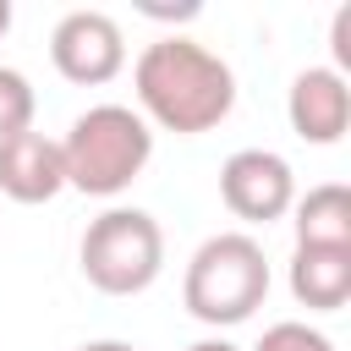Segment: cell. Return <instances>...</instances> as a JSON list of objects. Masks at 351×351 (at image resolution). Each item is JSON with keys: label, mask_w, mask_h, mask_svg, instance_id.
I'll return each mask as SVG.
<instances>
[{"label": "cell", "mask_w": 351, "mask_h": 351, "mask_svg": "<svg viewBox=\"0 0 351 351\" xmlns=\"http://www.w3.org/2000/svg\"><path fill=\"white\" fill-rule=\"evenodd\" d=\"M154 159V132L132 104H93L71 121V132L60 137V170L66 186L88 192V197H115L126 192L143 165Z\"/></svg>", "instance_id": "cell-2"}, {"label": "cell", "mask_w": 351, "mask_h": 351, "mask_svg": "<svg viewBox=\"0 0 351 351\" xmlns=\"http://www.w3.org/2000/svg\"><path fill=\"white\" fill-rule=\"evenodd\" d=\"M252 351H335V340H329L324 329H313V324L285 318V324H269L263 340H258Z\"/></svg>", "instance_id": "cell-12"}, {"label": "cell", "mask_w": 351, "mask_h": 351, "mask_svg": "<svg viewBox=\"0 0 351 351\" xmlns=\"http://www.w3.org/2000/svg\"><path fill=\"white\" fill-rule=\"evenodd\" d=\"M33 82L16 71V66H0V143L16 137V132H33Z\"/></svg>", "instance_id": "cell-11"}, {"label": "cell", "mask_w": 351, "mask_h": 351, "mask_svg": "<svg viewBox=\"0 0 351 351\" xmlns=\"http://www.w3.org/2000/svg\"><path fill=\"white\" fill-rule=\"evenodd\" d=\"M219 197L236 219L247 225H269L285 219L296 203V170L274 154V148H236L219 165Z\"/></svg>", "instance_id": "cell-6"}, {"label": "cell", "mask_w": 351, "mask_h": 351, "mask_svg": "<svg viewBox=\"0 0 351 351\" xmlns=\"http://www.w3.org/2000/svg\"><path fill=\"white\" fill-rule=\"evenodd\" d=\"M82 274L104 296H137L165 269V230L148 208H104L82 230Z\"/></svg>", "instance_id": "cell-4"}, {"label": "cell", "mask_w": 351, "mask_h": 351, "mask_svg": "<svg viewBox=\"0 0 351 351\" xmlns=\"http://www.w3.org/2000/svg\"><path fill=\"white\" fill-rule=\"evenodd\" d=\"M77 351H137L132 340H88V346H77Z\"/></svg>", "instance_id": "cell-15"}, {"label": "cell", "mask_w": 351, "mask_h": 351, "mask_svg": "<svg viewBox=\"0 0 351 351\" xmlns=\"http://www.w3.org/2000/svg\"><path fill=\"white\" fill-rule=\"evenodd\" d=\"M291 225H296V247H351V192L340 181L307 186L291 203Z\"/></svg>", "instance_id": "cell-10"}, {"label": "cell", "mask_w": 351, "mask_h": 351, "mask_svg": "<svg viewBox=\"0 0 351 351\" xmlns=\"http://www.w3.org/2000/svg\"><path fill=\"white\" fill-rule=\"evenodd\" d=\"M11 33V0H0V38Z\"/></svg>", "instance_id": "cell-16"}, {"label": "cell", "mask_w": 351, "mask_h": 351, "mask_svg": "<svg viewBox=\"0 0 351 351\" xmlns=\"http://www.w3.org/2000/svg\"><path fill=\"white\" fill-rule=\"evenodd\" d=\"M329 38H335V71H340V66H351V5H340V11H335Z\"/></svg>", "instance_id": "cell-13"}, {"label": "cell", "mask_w": 351, "mask_h": 351, "mask_svg": "<svg viewBox=\"0 0 351 351\" xmlns=\"http://www.w3.org/2000/svg\"><path fill=\"white\" fill-rule=\"evenodd\" d=\"M285 115H291V132L302 143H340L346 126H351V88H346V71L335 66H307L296 71L291 82V99H285Z\"/></svg>", "instance_id": "cell-7"}, {"label": "cell", "mask_w": 351, "mask_h": 351, "mask_svg": "<svg viewBox=\"0 0 351 351\" xmlns=\"http://www.w3.org/2000/svg\"><path fill=\"white\" fill-rule=\"evenodd\" d=\"M291 296L313 313H335L351 302V247H296L291 252Z\"/></svg>", "instance_id": "cell-9"}, {"label": "cell", "mask_w": 351, "mask_h": 351, "mask_svg": "<svg viewBox=\"0 0 351 351\" xmlns=\"http://www.w3.org/2000/svg\"><path fill=\"white\" fill-rule=\"evenodd\" d=\"M49 60H55V71L66 82L99 88V82L121 77V66H126V33H121V22L110 11H93V5L66 11L55 22V33H49Z\"/></svg>", "instance_id": "cell-5"}, {"label": "cell", "mask_w": 351, "mask_h": 351, "mask_svg": "<svg viewBox=\"0 0 351 351\" xmlns=\"http://www.w3.org/2000/svg\"><path fill=\"white\" fill-rule=\"evenodd\" d=\"M55 192H66V170H60V143L44 132H16L0 143V197L11 203H49Z\"/></svg>", "instance_id": "cell-8"}, {"label": "cell", "mask_w": 351, "mask_h": 351, "mask_svg": "<svg viewBox=\"0 0 351 351\" xmlns=\"http://www.w3.org/2000/svg\"><path fill=\"white\" fill-rule=\"evenodd\" d=\"M269 296V258L263 247L247 236V230H219L208 236L192 263H186V280H181V302L197 324L208 329H230V324H247Z\"/></svg>", "instance_id": "cell-3"}, {"label": "cell", "mask_w": 351, "mask_h": 351, "mask_svg": "<svg viewBox=\"0 0 351 351\" xmlns=\"http://www.w3.org/2000/svg\"><path fill=\"white\" fill-rule=\"evenodd\" d=\"M186 351H241V346H230L225 335H203V340H192Z\"/></svg>", "instance_id": "cell-14"}, {"label": "cell", "mask_w": 351, "mask_h": 351, "mask_svg": "<svg viewBox=\"0 0 351 351\" xmlns=\"http://www.w3.org/2000/svg\"><path fill=\"white\" fill-rule=\"evenodd\" d=\"M132 88H137V115L176 132V137H197L214 132L230 110H236V71L203 49L197 38H154L137 66H132Z\"/></svg>", "instance_id": "cell-1"}]
</instances>
